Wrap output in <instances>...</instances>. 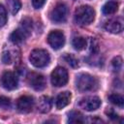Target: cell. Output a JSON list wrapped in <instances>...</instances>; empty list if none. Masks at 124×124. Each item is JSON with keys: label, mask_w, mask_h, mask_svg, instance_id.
Returning a JSON list of instances; mask_svg holds the SVG:
<instances>
[{"label": "cell", "mask_w": 124, "mask_h": 124, "mask_svg": "<svg viewBox=\"0 0 124 124\" xmlns=\"http://www.w3.org/2000/svg\"><path fill=\"white\" fill-rule=\"evenodd\" d=\"M51 106H52V102H51V99L48 97V96H42L39 101H38V104H37V108L40 112L42 113H46L50 110L51 108Z\"/></svg>", "instance_id": "12"}, {"label": "cell", "mask_w": 124, "mask_h": 124, "mask_svg": "<svg viewBox=\"0 0 124 124\" xmlns=\"http://www.w3.org/2000/svg\"><path fill=\"white\" fill-rule=\"evenodd\" d=\"M34 106V99L31 96L23 95L17 99L16 108L22 113H28L32 110Z\"/></svg>", "instance_id": "10"}, {"label": "cell", "mask_w": 124, "mask_h": 124, "mask_svg": "<svg viewBox=\"0 0 124 124\" xmlns=\"http://www.w3.org/2000/svg\"><path fill=\"white\" fill-rule=\"evenodd\" d=\"M7 22V11L3 5H0V27L4 26Z\"/></svg>", "instance_id": "22"}, {"label": "cell", "mask_w": 124, "mask_h": 124, "mask_svg": "<svg viewBox=\"0 0 124 124\" xmlns=\"http://www.w3.org/2000/svg\"><path fill=\"white\" fill-rule=\"evenodd\" d=\"M46 0H32V5L35 9H41L45 3H46Z\"/></svg>", "instance_id": "26"}, {"label": "cell", "mask_w": 124, "mask_h": 124, "mask_svg": "<svg viewBox=\"0 0 124 124\" xmlns=\"http://www.w3.org/2000/svg\"><path fill=\"white\" fill-rule=\"evenodd\" d=\"M26 38V36L17 28L16 30L13 31L10 35V41L14 44H20L21 42L24 41V39Z\"/></svg>", "instance_id": "16"}, {"label": "cell", "mask_w": 124, "mask_h": 124, "mask_svg": "<svg viewBox=\"0 0 124 124\" xmlns=\"http://www.w3.org/2000/svg\"><path fill=\"white\" fill-rule=\"evenodd\" d=\"M18 80L16 76L10 71L4 72L1 77V85L7 90H14L17 87Z\"/></svg>", "instance_id": "9"}, {"label": "cell", "mask_w": 124, "mask_h": 124, "mask_svg": "<svg viewBox=\"0 0 124 124\" xmlns=\"http://www.w3.org/2000/svg\"><path fill=\"white\" fill-rule=\"evenodd\" d=\"M47 43L53 49H60L65 44V36L62 31H51L47 36Z\"/></svg>", "instance_id": "7"}, {"label": "cell", "mask_w": 124, "mask_h": 124, "mask_svg": "<svg viewBox=\"0 0 124 124\" xmlns=\"http://www.w3.org/2000/svg\"><path fill=\"white\" fill-rule=\"evenodd\" d=\"M106 113H107V114H108V116L109 118H111V119H117V118H118L117 113H116V112H114L112 109H108V110H107V111H106Z\"/></svg>", "instance_id": "27"}, {"label": "cell", "mask_w": 124, "mask_h": 124, "mask_svg": "<svg viewBox=\"0 0 124 124\" xmlns=\"http://www.w3.org/2000/svg\"><path fill=\"white\" fill-rule=\"evenodd\" d=\"M18 29L27 38L31 34V31H32V19L30 17H24L23 19H21Z\"/></svg>", "instance_id": "14"}, {"label": "cell", "mask_w": 124, "mask_h": 124, "mask_svg": "<svg viewBox=\"0 0 124 124\" xmlns=\"http://www.w3.org/2000/svg\"><path fill=\"white\" fill-rule=\"evenodd\" d=\"M86 44L87 43H86L85 38L80 37V36L75 37L73 39V41H72V45H73L74 48L77 49V50H82V49H84L85 46H86Z\"/></svg>", "instance_id": "19"}, {"label": "cell", "mask_w": 124, "mask_h": 124, "mask_svg": "<svg viewBox=\"0 0 124 124\" xmlns=\"http://www.w3.org/2000/svg\"><path fill=\"white\" fill-rule=\"evenodd\" d=\"M68 72L63 67H56L50 76V80L53 86L61 87L68 82Z\"/></svg>", "instance_id": "5"}, {"label": "cell", "mask_w": 124, "mask_h": 124, "mask_svg": "<svg viewBox=\"0 0 124 124\" xmlns=\"http://www.w3.org/2000/svg\"><path fill=\"white\" fill-rule=\"evenodd\" d=\"M111 64H112V67L115 71H119L122 67V58L120 56H116L112 59L111 61Z\"/></svg>", "instance_id": "23"}, {"label": "cell", "mask_w": 124, "mask_h": 124, "mask_svg": "<svg viewBox=\"0 0 124 124\" xmlns=\"http://www.w3.org/2000/svg\"><path fill=\"white\" fill-rule=\"evenodd\" d=\"M95 18V11L87 5L79 6L75 11V21L79 25L90 24Z\"/></svg>", "instance_id": "2"}, {"label": "cell", "mask_w": 124, "mask_h": 124, "mask_svg": "<svg viewBox=\"0 0 124 124\" xmlns=\"http://www.w3.org/2000/svg\"><path fill=\"white\" fill-rule=\"evenodd\" d=\"M10 106H11V100L8 97L0 96V108L6 109V108H10Z\"/></svg>", "instance_id": "24"}, {"label": "cell", "mask_w": 124, "mask_h": 124, "mask_svg": "<svg viewBox=\"0 0 124 124\" xmlns=\"http://www.w3.org/2000/svg\"><path fill=\"white\" fill-rule=\"evenodd\" d=\"M108 101L113 104L114 106L122 108L123 106H124V98L120 95V94H116V93H113V94H110L108 96Z\"/></svg>", "instance_id": "20"}, {"label": "cell", "mask_w": 124, "mask_h": 124, "mask_svg": "<svg viewBox=\"0 0 124 124\" xmlns=\"http://www.w3.org/2000/svg\"><path fill=\"white\" fill-rule=\"evenodd\" d=\"M68 121H69L70 123H76V124H78V123H84L85 119H84L83 115H82L79 111L74 110V111H71V112L69 113Z\"/></svg>", "instance_id": "17"}, {"label": "cell", "mask_w": 124, "mask_h": 124, "mask_svg": "<svg viewBox=\"0 0 124 124\" xmlns=\"http://www.w3.org/2000/svg\"><path fill=\"white\" fill-rule=\"evenodd\" d=\"M68 16V7L64 3H57L49 13V18L55 23L66 21Z\"/></svg>", "instance_id": "4"}, {"label": "cell", "mask_w": 124, "mask_h": 124, "mask_svg": "<svg viewBox=\"0 0 124 124\" xmlns=\"http://www.w3.org/2000/svg\"><path fill=\"white\" fill-rule=\"evenodd\" d=\"M27 79V83L30 87H32L34 90L36 91H42L46 88V78L43 75L38 74V73H34L31 72L27 75L26 77Z\"/></svg>", "instance_id": "6"}, {"label": "cell", "mask_w": 124, "mask_h": 124, "mask_svg": "<svg viewBox=\"0 0 124 124\" xmlns=\"http://www.w3.org/2000/svg\"><path fill=\"white\" fill-rule=\"evenodd\" d=\"M117 10H118V4L114 1L107 2L102 8V12L104 15H112L115 12H117Z\"/></svg>", "instance_id": "15"}, {"label": "cell", "mask_w": 124, "mask_h": 124, "mask_svg": "<svg viewBox=\"0 0 124 124\" xmlns=\"http://www.w3.org/2000/svg\"><path fill=\"white\" fill-rule=\"evenodd\" d=\"M76 86L80 92L95 91L99 87V81L95 77L83 73L77 76Z\"/></svg>", "instance_id": "1"}, {"label": "cell", "mask_w": 124, "mask_h": 124, "mask_svg": "<svg viewBox=\"0 0 124 124\" xmlns=\"http://www.w3.org/2000/svg\"><path fill=\"white\" fill-rule=\"evenodd\" d=\"M71 92L69 91H64V92H61L60 94H58V96L56 97V108L58 109H61L63 108H65L66 106L69 105L70 101H71Z\"/></svg>", "instance_id": "13"}, {"label": "cell", "mask_w": 124, "mask_h": 124, "mask_svg": "<svg viewBox=\"0 0 124 124\" xmlns=\"http://www.w3.org/2000/svg\"><path fill=\"white\" fill-rule=\"evenodd\" d=\"M105 29L108 32L117 34L123 30V21L121 18H112L106 22Z\"/></svg>", "instance_id": "11"}, {"label": "cell", "mask_w": 124, "mask_h": 124, "mask_svg": "<svg viewBox=\"0 0 124 124\" xmlns=\"http://www.w3.org/2000/svg\"><path fill=\"white\" fill-rule=\"evenodd\" d=\"M64 59H65L66 62H67L71 67H73V68H77V67L78 66V59H77L75 56H73L72 54H66L65 57H64Z\"/></svg>", "instance_id": "21"}, {"label": "cell", "mask_w": 124, "mask_h": 124, "mask_svg": "<svg viewBox=\"0 0 124 124\" xmlns=\"http://www.w3.org/2000/svg\"><path fill=\"white\" fill-rule=\"evenodd\" d=\"M29 60L33 66L37 68H44L46 65H48L50 61V57L46 50L36 48L31 51L29 55Z\"/></svg>", "instance_id": "3"}, {"label": "cell", "mask_w": 124, "mask_h": 124, "mask_svg": "<svg viewBox=\"0 0 124 124\" xmlns=\"http://www.w3.org/2000/svg\"><path fill=\"white\" fill-rule=\"evenodd\" d=\"M78 106L86 111H93L101 106V100L97 96H87L79 101Z\"/></svg>", "instance_id": "8"}, {"label": "cell", "mask_w": 124, "mask_h": 124, "mask_svg": "<svg viewBox=\"0 0 124 124\" xmlns=\"http://www.w3.org/2000/svg\"><path fill=\"white\" fill-rule=\"evenodd\" d=\"M2 61L4 64H11L12 61H13V58H12V55L9 51H5L2 55Z\"/></svg>", "instance_id": "25"}, {"label": "cell", "mask_w": 124, "mask_h": 124, "mask_svg": "<svg viewBox=\"0 0 124 124\" xmlns=\"http://www.w3.org/2000/svg\"><path fill=\"white\" fill-rule=\"evenodd\" d=\"M6 4L12 15H16L21 8L20 0H6Z\"/></svg>", "instance_id": "18"}]
</instances>
